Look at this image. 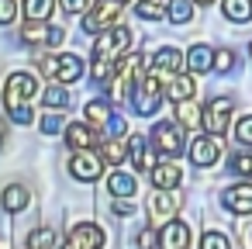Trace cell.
I'll use <instances>...</instances> for the list:
<instances>
[{
	"label": "cell",
	"mask_w": 252,
	"mask_h": 249,
	"mask_svg": "<svg viewBox=\"0 0 252 249\" xmlns=\"http://www.w3.org/2000/svg\"><path fill=\"white\" fill-rule=\"evenodd\" d=\"M38 70H42L52 83H76L87 66H83L80 56L66 52V56H42V59H38Z\"/></svg>",
	"instance_id": "1"
},
{
	"label": "cell",
	"mask_w": 252,
	"mask_h": 249,
	"mask_svg": "<svg viewBox=\"0 0 252 249\" xmlns=\"http://www.w3.org/2000/svg\"><path fill=\"white\" fill-rule=\"evenodd\" d=\"M118 14H121V0H97L83 14V32L87 35H104L107 28H114Z\"/></svg>",
	"instance_id": "2"
},
{
	"label": "cell",
	"mask_w": 252,
	"mask_h": 249,
	"mask_svg": "<svg viewBox=\"0 0 252 249\" xmlns=\"http://www.w3.org/2000/svg\"><path fill=\"white\" fill-rule=\"evenodd\" d=\"M128 45H131V32H128V28H121V25H114V28H107L104 35H97V42H94V56L118 63V59L125 56V49H128Z\"/></svg>",
	"instance_id": "3"
},
{
	"label": "cell",
	"mask_w": 252,
	"mask_h": 249,
	"mask_svg": "<svg viewBox=\"0 0 252 249\" xmlns=\"http://www.w3.org/2000/svg\"><path fill=\"white\" fill-rule=\"evenodd\" d=\"M35 90H38V83H35L32 73H11L7 76V87H4V107H7V114L18 111V107H25V101Z\"/></svg>",
	"instance_id": "4"
},
{
	"label": "cell",
	"mask_w": 252,
	"mask_h": 249,
	"mask_svg": "<svg viewBox=\"0 0 252 249\" xmlns=\"http://www.w3.org/2000/svg\"><path fill=\"white\" fill-rule=\"evenodd\" d=\"M231 111H235V104H231V97H214V101H207V107H204V128H207V135H224L228 132V121H231Z\"/></svg>",
	"instance_id": "5"
},
{
	"label": "cell",
	"mask_w": 252,
	"mask_h": 249,
	"mask_svg": "<svg viewBox=\"0 0 252 249\" xmlns=\"http://www.w3.org/2000/svg\"><path fill=\"white\" fill-rule=\"evenodd\" d=\"M152 142H156V149H159L162 156H180V152H183V132H180V125H173V121H156Z\"/></svg>",
	"instance_id": "6"
},
{
	"label": "cell",
	"mask_w": 252,
	"mask_h": 249,
	"mask_svg": "<svg viewBox=\"0 0 252 249\" xmlns=\"http://www.w3.org/2000/svg\"><path fill=\"white\" fill-rule=\"evenodd\" d=\"M183 66V52L180 49H173V45H166V49H159L152 59H149V73H156V76H162L166 83L176 76V70Z\"/></svg>",
	"instance_id": "7"
},
{
	"label": "cell",
	"mask_w": 252,
	"mask_h": 249,
	"mask_svg": "<svg viewBox=\"0 0 252 249\" xmlns=\"http://www.w3.org/2000/svg\"><path fill=\"white\" fill-rule=\"evenodd\" d=\"M100 170H104V159L100 156H94V152H73V159H69V173L76 177V180H97L100 177Z\"/></svg>",
	"instance_id": "8"
},
{
	"label": "cell",
	"mask_w": 252,
	"mask_h": 249,
	"mask_svg": "<svg viewBox=\"0 0 252 249\" xmlns=\"http://www.w3.org/2000/svg\"><path fill=\"white\" fill-rule=\"evenodd\" d=\"M218 159H221V145H218L214 135L193 139V145H190V163L193 166H214Z\"/></svg>",
	"instance_id": "9"
},
{
	"label": "cell",
	"mask_w": 252,
	"mask_h": 249,
	"mask_svg": "<svg viewBox=\"0 0 252 249\" xmlns=\"http://www.w3.org/2000/svg\"><path fill=\"white\" fill-rule=\"evenodd\" d=\"M224 208L235 211V214H252V183H235L221 194Z\"/></svg>",
	"instance_id": "10"
},
{
	"label": "cell",
	"mask_w": 252,
	"mask_h": 249,
	"mask_svg": "<svg viewBox=\"0 0 252 249\" xmlns=\"http://www.w3.org/2000/svg\"><path fill=\"white\" fill-rule=\"evenodd\" d=\"M176 208H180V197H176L173 190H159V194H152V201H149L152 221H173Z\"/></svg>",
	"instance_id": "11"
},
{
	"label": "cell",
	"mask_w": 252,
	"mask_h": 249,
	"mask_svg": "<svg viewBox=\"0 0 252 249\" xmlns=\"http://www.w3.org/2000/svg\"><path fill=\"white\" fill-rule=\"evenodd\" d=\"M69 242L73 246H80V249H104V232L97 228V225H90V221H83V225H73V232H69Z\"/></svg>",
	"instance_id": "12"
},
{
	"label": "cell",
	"mask_w": 252,
	"mask_h": 249,
	"mask_svg": "<svg viewBox=\"0 0 252 249\" xmlns=\"http://www.w3.org/2000/svg\"><path fill=\"white\" fill-rule=\"evenodd\" d=\"M159 249H190V225L187 221H166Z\"/></svg>",
	"instance_id": "13"
},
{
	"label": "cell",
	"mask_w": 252,
	"mask_h": 249,
	"mask_svg": "<svg viewBox=\"0 0 252 249\" xmlns=\"http://www.w3.org/2000/svg\"><path fill=\"white\" fill-rule=\"evenodd\" d=\"M193 94H197V83H193V76H183V73H176V76L166 83V97H169L173 104L193 101Z\"/></svg>",
	"instance_id": "14"
},
{
	"label": "cell",
	"mask_w": 252,
	"mask_h": 249,
	"mask_svg": "<svg viewBox=\"0 0 252 249\" xmlns=\"http://www.w3.org/2000/svg\"><path fill=\"white\" fill-rule=\"evenodd\" d=\"M180 180H183V170H180L176 163H159V166H152V183H156V190H173V187H180Z\"/></svg>",
	"instance_id": "15"
},
{
	"label": "cell",
	"mask_w": 252,
	"mask_h": 249,
	"mask_svg": "<svg viewBox=\"0 0 252 249\" xmlns=\"http://www.w3.org/2000/svg\"><path fill=\"white\" fill-rule=\"evenodd\" d=\"M128 156H131V166H135V170H152V166H156L152 149L145 145L142 135H131V139H128Z\"/></svg>",
	"instance_id": "16"
},
{
	"label": "cell",
	"mask_w": 252,
	"mask_h": 249,
	"mask_svg": "<svg viewBox=\"0 0 252 249\" xmlns=\"http://www.w3.org/2000/svg\"><path fill=\"white\" fill-rule=\"evenodd\" d=\"M94 142H97V135H94L87 125H69V128H66V145H69V149H76V152H87Z\"/></svg>",
	"instance_id": "17"
},
{
	"label": "cell",
	"mask_w": 252,
	"mask_h": 249,
	"mask_svg": "<svg viewBox=\"0 0 252 249\" xmlns=\"http://www.w3.org/2000/svg\"><path fill=\"white\" fill-rule=\"evenodd\" d=\"M0 204H4V211H11V214L25 211V208H28V187H21V183H11V187L4 190V197H0Z\"/></svg>",
	"instance_id": "18"
},
{
	"label": "cell",
	"mask_w": 252,
	"mask_h": 249,
	"mask_svg": "<svg viewBox=\"0 0 252 249\" xmlns=\"http://www.w3.org/2000/svg\"><path fill=\"white\" fill-rule=\"evenodd\" d=\"M107 190L114 194V197H135V190H138V180L131 177V173H111V180H107Z\"/></svg>",
	"instance_id": "19"
},
{
	"label": "cell",
	"mask_w": 252,
	"mask_h": 249,
	"mask_svg": "<svg viewBox=\"0 0 252 249\" xmlns=\"http://www.w3.org/2000/svg\"><path fill=\"white\" fill-rule=\"evenodd\" d=\"M187 66H190L193 73H207V70H214V52H211L207 45H193V49L187 52Z\"/></svg>",
	"instance_id": "20"
},
{
	"label": "cell",
	"mask_w": 252,
	"mask_h": 249,
	"mask_svg": "<svg viewBox=\"0 0 252 249\" xmlns=\"http://www.w3.org/2000/svg\"><path fill=\"white\" fill-rule=\"evenodd\" d=\"M224 18L228 21H235V25H245V21H252V0H224Z\"/></svg>",
	"instance_id": "21"
},
{
	"label": "cell",
	"mask_w": 252,
	"mask_h": 249,
	"mask_svg": "<svg viewBox=\"0 0 252 249\" xmlns=\"http://www.w3.org/2000/svg\"><path fill=\"white\" fill-rule=\"evenodd\" d=\"M125 156H128V139H104V145H100V159L104 163L118 166Z\"/></svg>",
	"instance_id": "22"
},
{
	"label": "cell",
	"mask_w": 252,
	"mask_h": 249,
	"mask_svg": "<svg viewBox=\"0 0 252 249\" xmlns=\"http://www.w3.org/2000/svg\"><path fill=\"white\" fill-rule=\"evenodd\" d=\"M228 170L238 173L242 180H252V149H238L228 156Z\"/></svg>",
	"instance_id": "23"
},
{
	"label": "cell",
	"mask_w": 252,
	"mask_h": 249,
	"mask_svg": "<svg viewBox=\"0 0 252 249\" xmlns=\"http://www.w3.org/2000/svg\"><path fill=\"white\" fill-rule=\"evenodd\" d=\"M56 246H59V235L49 225H42V228H35L28 235V249H56Z\"/></svg>",
	"instance_id": "24"
},
{
	"label": "cell",
	"mask_w": 252,
	"mask_h": 249,
	"mask_svg": "<svg viewBox=\"0 0 252 249\" xmlns=\"http://www.w3.org/2000/svg\"><path fill=\"white\" fill-rule=\"evenodd\" d=\"M169 21L173 25H190L193 21V0H169Z\"/></svg>",
	"instance_id": "25"
},
{
	"label": "cell",
	"mask_w": 252,
	"mask_h": 249,
	"mask_svg": "<svg viewBox=\"0 0 252 249\" xmlns=\"http://www.w3.org/2000/svg\"><path fill=\"white\" fill-rule=\"evenodd\" d=\"M21 42H25V45H42V42L49 45V28H45L42 21H28V25L21 28Z\"/></svg>",
	"instance_id": "26"
},
{
	"label": "cell",
	"mask_w": 252,
	"mask_h": 249,
	"mask_svg": "<svg viewBox=\"0 0 252 249\" xmlns=\"http://www.w3.org/2000/svg\"><path fill=\"white\" fill-rule=\"evenodd\" d=\"M176 118H180V125H187V128H193V125H204V111H200L193 101H183V104H176Z\"/></svg>",
	"instance_id": "27"
},
{
	"label": "cell",
	"mask_w": 252,
	"mask_h": 249,
	"mask_svg": "<svg viewBox=\"0 0 252 249\" xmlns=\"http://www.w3.org/2000/svg\"><path fill=\"white\" fill-rule=\"evenodd\" d=\"M52 7H56V0H25V14H28V21H49Z\"/></svg>",
	"instance_id": "28"
},
{
	"label": "cell",
	"mask_w": 252,
	"mask_h": 249,
	"mask_svg": "<svg viewBox=\"0 0 252 249\" xmlns=\"http://www.w3.org/2000/svg\"><path fill=\"white\" fill-rule=\"evenodd\" d=\"M135 14L145 18V21H159V18H166V7H162V0H138Z\"/></svg>",
	"instance_id": "29"
},
{
	"label": "cell",
	"mask_w": 252,
	"mask_h": 249,
	"mask_svg": "<svg viewBox=\"0 0 252 249\" xmlns=\"http://www.w3.org/2000/svg\"><path fill=\"white\" fill-rule=\"evenodd\" d=\"M159 242H162L159 225H149V228H142V232L135 235V246H138V249H159Z\"/></svg>",
	"instance_id": "30"
},
{
	"label": "cell",
	"mask_w": 252,
	"mask_h": 249,
	"mask_svg": "<svg viewBox=\"0 0 252 249\" xmlns=\"http://www.w3.org/2000/svg\"><path fill=\"white\" fill-rule=\"evenodd\" d=\"M90 76H94V83H107V80L114 76V63H111V59H100V56H94Z\"/></svg>",
	"instance_id": "31"
},
{
	"label": "cell",
	"mask_w": 252,
	"mask_h": 249,
	"mask_svg": "<svg viewBox=\"0 0 252 249\" xmlns=\"http://www.w3.org/2000/svg\"><path fill=\"white\" fill-rule=\"evenodd\" d=\"M87 118H90V125L111 121V104H107V101H90V104H87Z\"/></svg>",
	"instance_id": "32"
},
{
	"label": "cell",
	"mask_w": 252,
	"mask_h": 249,
	"mask_svg": "<svg viewBox=\"0 0 252 249\" xmlns=\"http://www.w3.org/2000/svg\"><path fill=\"white\" fill-rule=\"evenodd\" d=\"M42 101H45V107H66L69 104V94H66V87H49L42 94Z\"/></svg>",
	"instance_id": "33"
},
{
	"label": "cell",
	"mask_w": 252,
	"mask_h": 249,
	"mask_svg": "<svg viewBox=\"0 0 252 249\" xmlns=\"http://www.w3.org/2000/svg\"><path fill=\"white\" fill-rule=\"evenodd\" d=\"M200 249H231V246H228V235H221V232H204V235H200Z\"/></svg>",
	"instance_id": "34"
},
{
	"label": "cell",
	"mask_w": 252,
	"mask_h": 249,
	"mask_svg": "<svg viewBox=\"0 0 252 249\" xmlns=\"http://www.w3.org/2000/svg\"><path fill=\"white\" fill-rule=\"evenodd\" d=\"M235 139H238L242 145H249V149H252V114H245V118L235 125Z\"/></svg>",
	"instance_id": "35"
},
{
	"label": "cell",
	"mask_w": 252,
	"mask_h": 249,
	"mask_svg": "<svg viewBox=\"0 0 252 249\" xmlns=\"http://www.w3.org/2000/svg\"><path fill=\"white\" fill-rule=\"evenodd\" d=\"M231 66H235V52H231V49L214 52V70H218V73H228Z\"/></svg>",
	"instance_id": "36"
},
{
	"label": "cell",
	"mask_w": 252,
	"mask_h": 249,
	"mask_svg": "<svg viewBox=\"0 0 252 249\" xmlns=\"http://www.w3.org/2000/svg\"><path fill=\"white\" fill-rule=\"evenodd\" d=\"M18 18V0H0V25H11Z\"/></svg>",
	"instance_id": "37"
},
{
	"label": "cell",
	"mask_w": 252,
	"mask_h": 249,
	"mask_svg": "<svg viewBox=\"0 0 252 249\" xmlns=\"http://www.w3.org/2000/svg\"><path fill=\"white\" fill-rule=\"evenodd\" d=\"M59 7L66 14H87L90 11V0H59Z\"/></svg>",
	"instance_id": "38"
},
{
	"label": "cell",
	"mask_w": 252,
	"mask_h": 249,
	"mask_svg": "<svg viewBox=\"0 0 252 249\" xmlns=\"http://www.w3.org/2000/svg\"><path fill=\"white\" fill-rule=\"evenodd\" d=\"M11 121H18V125H32V121H35V114H32V107L25 104V107L11 111Z\"/></svg>",
	"instance_id": "39"
},
{
	"label": "cell",
	"mask_w": 252,
	"mask_h": 249,
	"mask_svg": "<svg viewBox=\"0 0 252 249\" xmlns=\"http://www.w3.org/2000/svg\"><path fill=\"white\" fill-rule=\"evenodd\" d=\"M59 128H63V118H59V114H45V118H42V132H45V135H52V132H59Z\"/></svg>",
	"instance_id": "40"
},
{
	"label": "cell",
	"mask_w": 252,
	"mask_h": 249,
	"mask_svg": "<svg viewBox=\"0 0 252 249\" xmlns=\"http://www.w3.org/2000/svg\"><path fill=\"white\" fill-rule=\"evenodd\" d=\"M114 214H135V201L118 197V201H114Z\"/></svg>",
	"instance_id": "41"
},
{
	"label": "cell",
	"mask_w": 252,
	"mask_h": 249,
	"mask_svg": "<svg viewBox=\"0 0 252 249\" xmlns=\"http://www.w3.org/2000/svg\"><path fill=\"white\" fill-rule=\"evenodd\" d=\"M63 38H66V32H63V28H49V45H59Z\"/></svg>",
	"instance_id": "42"
},
{
	"label": "cell",
	"mask_w": 252,
	"mask_h": 249,
	"mask_svg": "<svg viewBox=\"0 0 252 249\" xmlns=\"http://www.w3.org/2000/svg\"><path fill=\"white\" fill-rule=\"evenodd\" d=\"M63 249H80V246H73V242H66V246H63Z\"/></svg>",
	"instance_id": "43"
},
{
	"label": "cell",
	"mask_w": 252,
	"mask_h": 249,
	"mask_svg": "<svg viewBox=\"0 0 252 249\" xmlns=\"http://www.w3.org/2000/svg\"><path fill=\"white\" fill-rule=\"evenodd\" d=\"M193 4H214V0H193Z\"/></svg>",
	"instance_id": "44"
},
{
	"label": "cell",
	"mask_w": 252,
	"mask_h": 249,
	"mask_svg": "<svg viewBox=\"0 0 252 249\" xmlns=\"http://www.w3.org/2000/svg\"><path fill=\"white\" fill-rule=\"evenodd\" d=\"M249 56H252V42H249Z\"/></svg>",
	"instance_id": "45"
},
{
	"label": "cell",
	"mask_w": 252,
	"mask_h": 249,
	"mask_svg": "<svg viewBox=\"0 0 252 249\" xmlns=\"http://www.w3.org/2000/svg\"><path fill=\"white\" fill-rule=\"evenodd\" d=\"M0 139H4V128H0Z\"/></svg>",
	"instance_id": "46"
}]
</instances>
